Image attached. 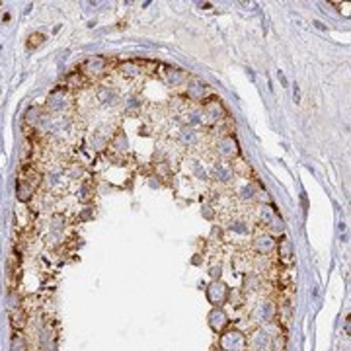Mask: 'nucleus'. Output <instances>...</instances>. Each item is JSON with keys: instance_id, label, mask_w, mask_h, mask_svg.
<instances>
[{"instance_id": "obj_1", "label": "nucleus", "mask_w": 351, "mask_h": 351, "mask_svg": "<svg viewBox=\"0 0 351 351\" xmlns=\"http://www.w3.org/2000/svg\"><path fill=\"white\" fill-rule=\"evenodd\" d=\"M219 348L223 351H244L248 348V340L240 330H228L223 332L219 340Z\"/></svg>"}, {"instance_id": "obj_2", "label": "nucleus", "mask_w": 351, "mask_h": 351, "mask_svg": "<svg viewBox=\"0 0 351 351\" xmlns=\"http://www.w3.org/2000/svg\"><path fill=\"white\" fill-rule=\"evenodd\" d=\"M215 150L224 160H234L236 156H240V145H238L236 137H232V135H226L223 139H219Z\"/></svg>"}, {"instance_id": "obj_3", "label": "nucleus", "mask_w": 351, "mask_h": 351, "mask_svg": "<svg viewBox=\"0 0 351 351\" xmlns=\"http://www.w3.org/2000/svg\"><path fill=\"white\" fill-rule=\"evenodd\" d=\"M230 297V289L226 283H223L221 279L219 281H211V285L207 287V301L213 304V306H221L228 301Z\"/></svg>"}, {"instance_id": "obj_4", "label": "nucleus", "mask_w": 351, "mask_h": 351, "mask_svg": "<svg viewBox=\"0 0 351 351\" xmlns=\"http://www.w3.org/2000/svg\"><path fill=\"white\" fill-rule=\"evenodd\" d=\"M203 115H205V119L207 121H211V123H215V121H221L224 117V107L223 103H221V100H217V98H211V100H207L205 103H203Z\"/></svg>"}, {"instance_id": "obj_5", "label": "nucleus", "mask_w": 351, "mask_h": 351, "mask_svg": "<svg viewBox=\"0 0 351 351\" xmlns=\"http://www.w3.org/2000/svg\"><path fill=\"white\" fill-rule=\"evenodd\" d=\"M271 336H269V332L265 330V328H257L254 334H252V338L248 340V346L252 348V351H267L271 348Z\"/></svg>"}, {"instance_id": "obj_6", "label": "nucleus", "mask_w": 351, "mask_h": 351, "mask_svg": "<svg viewBox=\"0 0 351 351\" xmlns=\"http://www.w3.org/2000/svg\"><path fill=\"white\" fill-rule=\"evenodd\" d=\"M209 326H211V330L213 332H217V334H223L224 330H226V326L230 324V320H228V314L224 312L221 306H215L211 312H209Z\"/></svg>"}, {"instance_id": "obj_7", "label": "nucleus", "mask_w": 351, "mask_h": 351, "mask_svg": "<svg viewBox=\"0 0 351 351\" xmlns=\"http://www.w3.org/2000/svg\"><path fill=\"white\" fill-rule=\"evenodd\" d=\"M275 248H277V242H275V238H273L269 232H267V234H259V236L254 238V250L257 254L267 255V254H271Z\"/></svg>"}, {"instance_id": "obj_8", "label": "nucleus", "mask_w": 351, "mask_h": 351, "mask_svg": "<svg viewBox=\"0 0 351 351\" xmlns=\"http://www.w3.org/2000/svg\"><path fill=\"white\" fill-rule=\"evenodd\" d=\"M105 68H107V61H105L103 57H90V59L84 63V66H82V70H84L88 76H94V78L101 76V74L105 72Z\"/></svg>"}, {"instance_id": "obj_9", "label": "nucleus", "mask_w": 351, "mask_h": 351, "mask_svg": "<svg viewBox=\"0 0 351 351\" xmlns=\"http://www.w3.org/2000/svg\"><path fill=\"white\" fill-rule=\"evenodd\" d=\"M254 318L259 324H269L271 320L275 318V306H273V302H265V301L259 302L254 310Z\"/></svg>"}, {"instance_id": "obj_10", "label": "nucleus", "mask_w": 351, "mask_h": 351, "mask_svg": "<svg viewBox=\"0 0 351 351\" xmlns=\"http://www.w3.org/2000/svg\"><path fill=\"white\" fill-rule=\"evenodd\" d=\"M213 178H215L217 182H221V184H228V182L234 178V170H232V166L226 164V162H217V164L213 166Z\"/></svg>"}, {"instance_id": "obj_11", "label": "nucleus", "mask_w": 351, "mask_h": 351, "mask_svg": "<svg viewBox=\"0 0 351 351\" xmlns=\"http://www.w3.org/2000/svg\"><path fill=\"white\" fill-rule=\"evenodd\" d=\"M47 107L51 111H63L66 107V96H64V88H57L53 90L49 98H47Z\"/></svg>"}, {"instance_id": "obj_12", "label": "nucleus", "mask_w": 351, "mask_h": 351, "mask_svg": "<svg viewBox=\"0 0 351 351\" xmlns=\"http://www.w3.org/2000/svg\"><path fill=\"white\" fill-rule=\"evenodd\" d=\"M205 96H207V86L201 80L188 82V100H192V101H203Z\"/></svg>"}, {"instance_id": "obj_13", "label": "nucleus", "mask_w": 351, "mask_h": 351, "mask_svg": "<svg viewBox=\"0 0 351 351\" xmlns=\"http://www.w3.org/2000/svg\"><path fill=\"white\" fill-rule=\"evenodd\" d=\"M33 192H35V188H33L30 182H26V180H18V184H16V197H18V201L28 203V201L33 197Z\"/></svg>"}, {"instance_id": "obj_14", "label": "nucleus", "mask_w": 351, "mask_h": 351, "mask_svg": "<svg viewBox=\"0 0 351 351\" xmlns=\"http://www.w3.org/2000/svg\"><path fill=\"white\" fill-rule=\"evenodd\" d=\"M96 96L103 105H113V103L119 100L117 90H113V88H109V86H100L96 92Z\"/></svg>"}, {"instance_id": "obj_15", "label": "nucleus", "mask_w": 351, "mask_h": 351, "mask_svg": "<svg viewBox=\"0 0 351 351\" xmlns=\"http://www.w3.org/2000/svg\"><path fill=\"white\" fill-rule=\"evenodd\" d=\"M166 82H168L170 86H182V84L188 82V74H186L184 70H180V68L168 70V74H166Z\"/></svg>"}, {"instance_id": "obj_16", "label": "nucleus", "mask_w": 351, "mask_h": 351, "mask_svg": "<svg viewBox=\"0 0 351 351\" xmlns=\"http://www.w3.org/2000/svg\"><path fill=\"white\" fill-rule=\"evenodd\" d=\"M277 246H279V255H281L283 263H291L293 261V244H291V240L287 236H283Z\"/></svg>"}, {"instance_id": "obj_17", "label": "nucleus", "mask_w": 351, "mask_h": 351, "mask_svg": "<svg viewBox=\"0 0 351 351\" xmlns=\"http://www.w3.org/2000/svg\"><path fill=\"white\" fill-rule=\"evenodd\" d=\"M277 217H279V215H277L273 209H269V207H261V211H259V221L265 224V226H271Z\"/></svg>"}, {"instance_id": "obj_18", "label": "nucleus", "mask_w": 351, "mask_h": 351, "mask_svg": "<svg viewBox=\"0 0 351 351\" xmlns=\"http://www.w3.org/2000/svg\"><path fill=\"white\" fill-rule=\"evenodd\" d=\"M43 117H45V113H43L39 107H32V109H28V113H26V121L32 123L33 127H37Z\"/></svg>"}, {"instance_id": "obj_19", "label": "nucleus", "mask_w": 351, "mask_h": 351, "mask_svg": "<svg viewBox=\"0 0 351 351\" xmlns=\"http://www.w3.org/2000/svg\"><path fill=\"white\" fill-rule=\"evenodd\" d=\"M119 72H121L125 78H133V76H139V74H141V68H139L135 63L127 61V63H123L121 66H119Z\"/></svg>"}, {"instance_id": "obj_20", "label": "nucleus", "mask_w": 351, "mask_h": 351, "mask_svg": "<svg viewBox=\"0 0 351 351\" xmlns=\"http://www.w3.org/2000/svg\"><path fill=\"white\" fill-rule=\"evenodd\" d=\"M180 141H182L184 145L192 147V145H195V143H197V133H195L193 129H190V127L182 129V133H180Z\"/></svg>"}, {"instance_id": "obj_21", "label": "nucleus", "mask_w": 351, "mask_h": 351, "mask_svg": "<svg viewBox=\"0 0 351 351\" xmlns=\"http://www.w3.org/2000/svg\"><path fill=\"white\" fill-rule=\"evenodd\" d=\"M259 285H261L259 275H255V273H248V275L244 277V289H246V291H257Z\"/></svg>"}, {"instance_id": "obj_22", "label": "nucleus", "mask_w": 351, "mask_h": 351, "mask_svg": "<svg viewBox=\"0 0 351 351\" xmlns=\"http://www.w3.org/2000/svg\"><path fill=\"white\" fill-rule=\"evenodd\" d=\"M10 351H28V342H26V338L22 334H14Z\"/></svg>"}, {"instance_id": "obj_23", "label": "nucleus", "mask_w": 351, "mask_h": 351, "mask_svg": "<svg viewBox=\"0 0 351 351\" xmlns=\"http://www.w3.org/2000/svg\"><path fill=\"white\" fill-rule=\"evenodd\" d=\"M228 230H232L234 234H250V224L244 221H232L228 224Z\"/></svg>"}, {"instance_id": "obj_24", "label": "nucleus", "mask_w": 351, "mask_h": 351, "mask_svg": "<svg viewBox=\"0 0 351 351\" xmlns=\"http://www.w3.org/2000/svg\"><path fill=\"white\" fill-rule=\"evenodd\" d=\"M238 193H240V199H242V201H254L255 199V190H254V186H250V184L242 186Z\"/></svg>"}, {"instance_id": "obj_25", "label": "nucleus", "mask_w": 351, "mask_h": 351, "mask_svg": "<svg viewBox=\"0 0 351 351\" xmlns=\"http://www.w3.org/2000/svg\"><path fill=\"white\" fill-rule=\"evenodd\" d=\"M43 39H45V35H43V33H32V35H30V39H28V49H35V47H39V45L43 43Z\"/></svg>"}, {"instance_id": "obj_26", "label": "nucleus", "mask_w": 351, "mask_h": 351, "mask_svg": "<svg viewBox=\"0 0 351 351\" xmlns=\"http://www.w3.org/2000/svg\"><path fill=\"white\" fill-rule=\"evenodd\" d=\"M113 149H117V150H123V149H127V139H125V135H117L115 137V141H113Z\"/></svg>"}, {"instance_id": "obj_27", "label": "nucleus", "mask_w": 351, "mask_h": 351, "mask_svg": "<svg viewBox=\"0 0 351 351\" xmlns=\"http://www.w3.org/2000/svg\"><path fill=\"white\" fill-rule=\"evenodd\" d=\"M51 226H53V230H61L64 226V217L63 215H55L53 217V221H51Z\"/></svg>"}, {"instance_id": "obj_28", "label": "nucleus", "mask_w": 351, "mask_h": 351, "mask_svg": "<svg viewBox=\"0 0 351 351\" xmlns=\"http://www.w3.org/2000/svg\"><path fill=\"white\" fill-rule=\"evenodd\" d=\"M193 172H195V176H197L199 180H205V178H207V172H205V168L199 166V162H193Z\"/></svg>"}, {"instance_id": "obj_29", "label": "nucleus", "mask_w": 351, "mask_h": 351, "mask_svg": "<svg viewBox=\"0 0 351 351\" xmlns=\"http://www.w3.org/2000/svg\"><path fill=\"white\" fill-rule=\"evenodd\" d=\"M221 273H223V267H221V265H213V267L209 269V275L213 277V281H219V279H221Z\"/></svg>"}, {"instance_id": "obj_30", "label": "nucleus", "mask_w": 351, "mask_h": 351, "mask_svg": "<svg viewBox=\"0 0 351 351\" xmlns=\"http://www.w3.org/2000/svg\"><path fill=\"white\" fill-rule=\"evenodd\" d=\"M88 192H90V186H86V184H84V186L80 188V197H78L82 203H88V201H90V195H88Z\"/></svg>"}, {"instance_id": "obj_31", "label": "nucleus", "mask_w": 351, "mask_h": 351, "mask_svg": "<svg viewBox=\"0 0 351 351\" xmlns=\"http://www.w3.org/2000/svg\"><path fill=\"white\" fill-rule=\"evenodd\" d=\"M24 324H26V320H24V314H22V312H18V316H14V320H12V326L20 330Z\"/></svg>"}, {"instance_id": "obj_32", "label": "nucleus", "mask_w": 351, "mask_h": 351, "mask_svg": "<svg viewBox=\"0 0 351 351\" xmlns=\"http://www.w3.org/2000/svg\"><path fill=\"white\" fill-rule=\"evenodd\" d=\"M92 217H94V211H92V209H84V213H82L78 219H80V221H88V219H92Z\"/></svg>"}, {"instance_id": "obj_33", "label": "nucleus", "mask_w": 351, "mask_h": 351, "mask_svg": "<svg viewBox=\"0 0 351 351\" xmlns=\"http://www.w3.org/2000/svg\"><path fill=\"white\" fill-rule=\"evenodd\" d=\"M203 211H205V213H203V215H205V219H213V213H211V207H209V205H205V207H203Z\"/></svg>"}]
</instances>
